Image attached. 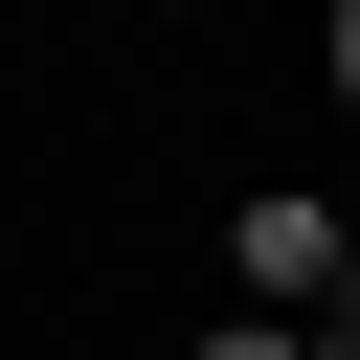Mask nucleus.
<instances>
[{"label":"nucleus","mask_w":360,"mask_h":360,"mask_svg":"<svg viewBox=\"0 0 360 360\" xmlns=\"http://www.w3.org/2000/svg\"><path fill=\"white\" fill-rule=\"evenodd\" d=\"M225 270H248V315H338V292H360V225L292 180V202H248V225H225Z\"/></svg>","instance_id":"1"},{"label":"nucleus","mask_w":360,"mask_h":360,"mask_svg":"<svg viewBox=\"0 0 360 360\" xmlns=\"http://www.w3.org/2000/svg\"><path fill=\"white\" fill-rule=\"evenodd\" d=\"M180 360H360V315H202Z\"/></svg>","instance_id":"2"},{"label":"nucleus","mask_w":360,"mask_h":360,"mask_svg":"<svg viewBox=\"0 0 360 360\" xmlns=\"http://www.w3.org/2000/svg\"><path fill=\"white\" fill-rule=\"evenodd\" d=\"M135 22H202V0H135Z\"/></svg>","instance_id":"3"}]
</instances>
